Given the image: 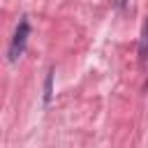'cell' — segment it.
<instances>
[{
	"instance_id": "277c9868",
	"label": "cell",
	"mask_w": 148,
	"mask_h": 148,
	"mask_svg": "<svg viewBox=\"0 0 148 148\" xmlns=\"http://www.w3.org/2000/svg\"><path fill=\"white\" fill-rule=\"evenodd\" d=\"M125 2L127 0H116V7H125Z\"/></svg>"
},
{
	"instance_id": "7a4b0ae2",
	"label": "cell",
	"mask_w": 148,
	"mask_h": 148,
	"mask_svg": "<svg viewBox=\"0 0 148 148\" xmlns=\"http://www.w3.org/2000/svg\"><path fill=\"white\" fill-rule=\"evenodd\" d=\"M148 60V16L143 21V30H141V39H139V62L146 65Z\"/></svg>"
},
{
	"instance_id": "3957f363",
	"label": "cell",
	"mask_w": 148,
	"mask_h": 148,
	"mask_svg": "<svg viewBox=\"0 0 148 148\" xmlns=\"http://www.w3.org/2000/svg\"><path fill=\"white\" fill-rule=\"evenodd\" d=\"M53 67L46 72V79H44V104H49L51 102V97H53Z\"/></svg>"
},
{
	"instance_id": "6da1fadb",
	"label": "cell",
	"mask_w": 148,
	"mask_h": 148,
	"mask_svg": "<svg viewBox=\"0 0 148 148\" xmlns=\"http://www.w3.org/2000/svg\"><path fill=\"white\" fill-rule=\"evenodd\" d=\"M28 37H30V23L28 18H21L18 25H16V32L12 37V44H9V62H16L21 58V53L25 51V44H28Z\"/></svg>"
}]
</instances>
